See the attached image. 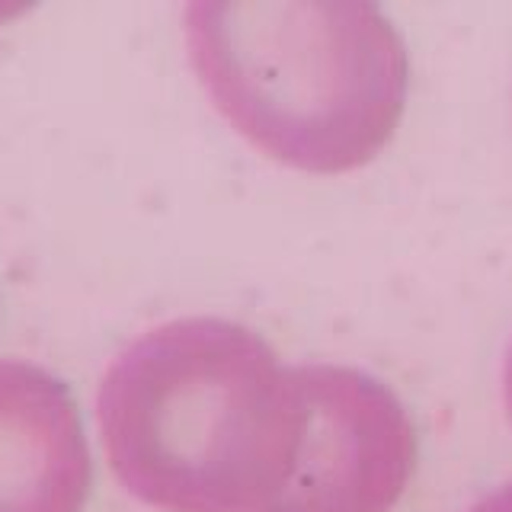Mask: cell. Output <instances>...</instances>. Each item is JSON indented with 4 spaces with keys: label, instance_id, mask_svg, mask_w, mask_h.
Returning <instances> with one entry per match:
<instances>
[{
    "label": "cell",
    "instance_id": "obj_5",
    "mask_svg": "<svg viewBox=\"0 0 512 512\" xmlns=\"http://www.w3.org/2000/svg\"><path fill=\"white\" fill-rule=\"evenodd\" d=\"M471 512H512V484L487 493L484 500H480Z\"/></svg>",
    "mask_w": 512,
    "mask_h": 512
},
{
    "label": "cell",
    "instance_id": "obj_6",
    "mask_svg": "<svg viewBox=\"0 0 512 512\" xmlns=\"http://www.w3.org/2000/svg\"><path fill=\"white\" fill-rule=\"evenodd\" d=\"M503 391H506V410H509V420H512V346H509V356H506V375H503Z\"/></svg>",
    "mask_w": 512,
    "mask_h": 512
},
{
    "label": "cell",
    "instance_id": "obj_1",
    "mask_svg": "<svg viewBox=\"0 0 512 512\" xmlns=\"http://www.w3.org/2000/svg\"><path fill=\"white\" fill-rule=\"evenodd\" d=\"M301 420L292 368L221 317L148 330L100 384L109 468L164 512H263L292 474Z\"/></svg>",
    "mask_w": 512,
    "mask_h": 512
},
{
    "label": "cell",
    "instance_id": "obj_4",
    "mask_svg": "<svg viewBox=\"0 0 512 512\" xmlns=\"http://www.w3.org/2000/svg\"><path fill=\"white\" fill-rule=\"evenodd\" d=\"M93 461L71 388L39 365L0 362V512H84Z\"/></svg>",
    "mask_w": 512,
    "mask_h": 512
},
{
    "label": "cell",
    "instance_id": "obj_2",
    "mask_svg": "<svg viewBox=\"0 0 512 512\" xmlns=\"http://www.w3.org/2000/svg\"><path fill=\"white\" fill-rule=\"evenodd\" d=\"M186 42L224 119L288 167H365L404 116L407 48L372 4H192Z\"/></svg>",
    "mask_w": 512,
    "mask_h": 512
},
{
    "label": "cell",
    "instance_id": "obj_3",
    "mask_svg": "<svg viewBox=\"0 0 512 512\" xmlns=\"http://www.w3.org/2000/svg\"><path fill=\"white\" fill-rule=\"evenodd\" d=\"M301 442L285 487L263 512H391L416 471L404 404L356 368H292Z\"/></svg>",
    "mask_w": 512,
    "mask_h": 512
}]
</instances>
